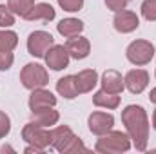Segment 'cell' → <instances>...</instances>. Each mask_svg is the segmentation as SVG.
<instances>
[{"instance_id": "cell-1", "label": "cell", "mask_w": 156, "mask_h": 154, "mask_svg": "<svg viewBox=\"0 0 156 154\" xmlns=\"http://www.w3.org/2000/svg\"><path fill=\"white\" fill-rule=\"evenodd\" d=\"M122 123L136 151L145 152L149 142V116L142 105H127L122 111Z\"/></svg>"}, {"instance_id": "cell-2", "label": "cell", "mask_w": 156, "mask_h": 154, "mask_svg": "<svg viewBox=\"0 0 156 154\" xmlns=\"http://www.w3.org/2000/svg\"><path fill=\"white\" fill-rule=\"evenodd\" d=\"M51 147L62 154H75V152H87L83 142L67 127L60 125L51 129Z\"/></svg>"}, {"instance_id": "cell-3", "label": "cell", "mask_w": 156, "mask_h": 154, "mask_svg": "<svg viewBox=\"0 0 156 154\" xmlns=\"http://www.w3.org/2000/svg\"><path fill=\"white\" fill-rule=\"evenodd\" d=\"M131 138L127 132L122 131H109L105 134L100 136V140H96L94 151L100 154H120V152H127L131 149Z\"/></svg>"}, {"instance_id": "cell-4", "label": "cell", "mask_w": 156, "mask_h": 154, "mask_svg": "<svg viewBox=\"0 0 156 154\" xmlns=\"http://www.w3.org/2000/svg\"><path fill=\"white\" fill-rule=\"evenodd\" d=\"M20 82L26 89L33 91V89H38V87H45L49 83V75H47L44 65L29 62L20 71Z\"/></svg>"}, {"instance_id": "cell-5", "label": "cell", "mask_w": 156, "mask_h": 154, "mask_svg": "<svg viewBox=\"0 0 156 154\" xmlns=\"http://www.w3.org/2000/svg\"><path fill=\"white\" fill-rule=\"evenodd\" d=\"M125 56L134 65H147L154 58V45L149 40H134L127 45Z\"/></svg>"}, {"instance_id": "cell-6", "label": "cell", "mask_w": 156, "mask_h": 154, "mask_svg": "<svg viewBox=\"0 0 156 154\" xmlns=\"http://www.w3.org/2000/svg\"><path fill=\"white\" fill-rule=\"evenodd\" d=\"M22 140L29 145H37L45 151L51 145V131H47V127L37 125L35 121H29L22 129Z\"/></svg>"}, {"instance_id": "cell-7", "label": "cell", "mask_w": 156, "mask_h": 154, "mask_svg": "<svg viewBox=\"0 0 156 154\" xmlns=\"http://www.w3.org/2000/svg\"><path fill=\"white\" fill-rule=\"evenodd\" d=\"M51 45H55V38L47 31H42V29L40 31H33L27 37V51L35 58H44V54L47 53V49Z\"/></svg>"}, {"instance_id": "cell-8", "label": "cell", "mask_w": 156, "mask_h": 154, "mask_svg": "<svg viewBox=\"0 0 156 154\" xmlns=\"http://www.w3.org/2000/svg\"><path fill=\"white\" fill-rule=\"evenodd\" d=\"M69 53L66 49V45H60V44H55L47 49V53L44 54V60L47 64L49 69L53 71H62L69 65Z\"/></svg>"}, {"instance_id": "cell-9", "label": "cell", "mask_w": 156, "mask_h": 154, "mask_svg": "<svg viewBox=\"0 0 156 154\" xmlns=\"http://www.w3.org/2000/svg\"><path fill=\"white\" fill-rule=\"evenodd\" d=\"M87 125H89V131L96 136H102L105 132H109L115 125V116L109 114V113H102V111H94L89 114L87 120Z\"/></svg>"}, {"instance_id": "cell-10", "label": "cell", "mask_w": 156, "mask_h": 154, "mask_svg": "<svg viewBox=\"0 0 156 154\" xmlns=\"http://www.w3.org/2000/svg\"><path fill=\"white\" fill-rule=\"evenodd\" d=\"M113 26L118 33L122 35H127V33H133L138 29L140 26V18L136 13L129 11V9H122V11H116L115 15V20H113Z\"/></svg>"}, {"instance_id": "cell-11", "label": "cell", "mask_w": 156, "mask_h": 154, "mask_svg": "<svg viewBox=\"0 0 156 154\" xmlns=\"http://www.w3.org/2000/svg\"><path fill=\"white\" fill-rule=\"evenodd\" d=\"M123 83L125 87L133 93V94H140L147 89L149 85V73L145 69H133L129 71L125 78H123Z\"/></svg>"}, {"instance_id": "cell-12", "label": "cell", "mask_w": 156, "mask_h": 154, "mask_svg": "<svg viewBox=\"0 0 156 154\" xmlns=\"http://www.w3.org/2000/svg\"><path fill=\"white\" fill-rule=\"evenodd\" d=\"M66 49H67V53H69L71 58L83 60L91 53V42L85 38V37H80L78 35V37H73V38H69L66 42Z\"/></svg>"}, {"instance_id": "cell-13", "label": "cell", "mask_w": 156, "mask_h": 154, "mask_svg": "<svg viewBox=\"0 0 156 154\" xmlns=\"http://www.w3.org/2000/svg\"><path fill=\"white\" fill-rule=\"evenodd\" d=\"M29 109L35 111V109H40V107H55L56 105V96L44 89V87H38V89H33L31 96H29Z\"/></svg>"}, {"instance_id": "cell-14", "label": "cell", "mask_w": 156, "mask_h": 154, "mask_svg": "<svg viewBox=\"0 0 156 154\" xmlns=\"http://www.w3.org/2000/svg\"><path fill=\"white\" fill-rule=\"evenodd\" d=\"M100 83H102V89H104V91L113 93V94H120V93H123V89H125L123 78H122V75H120L118 71H115V69L104 71V75L100 78Z\"/></svg>"}, {"instance_id": "cell-15", "label": "cell", "mask_w": 156, "mask_h": 154, "mask_svg": "<svg viewBox=\"0 0 156 154\" xmlns=\"http://www.w3.org/2000/svg\"><path fill=\"white\" fill-rule=\"evenodd\" d=\"M31 120L37 125H42V127H53V125L58 123L60 113L55 107H40V109L31 111Z\"/></svg>"}, {"instance_id": "cell-16", "label": "cell", "mask_w": 156, "mask_h": 154, "mask_svg": "<svg viewBox=\"0 0 156 154\" xmlns=\"http://www.w3.org/2000/svg\"><path fill=\"white\" fill-rule=\"evenodd\" d=\"M75 83H76V89L80 94L91 93L98 83V73L94 69H83L75 75Z\"/></svg>"}, {"instance_id": "cell-17", "label": "cell", "mask_w": 156, "mask_h": 154, "mask_svg": "<svg viewBox=\"0 0 156 154\" xmlns=\"http://www.w3.org/2000/svg\"><path fill=\"white\" fill-rule=\"evenodd\" d=\"M55 16H56V11L53 9V5L45 4V2H40V4H35L27 11V15L24 16V20H29V22H33V20L51 22V20H55Z\"/></svg>"}, {"instance_id": "cell-18", "label": "cell", "mask_w": 156, "mask_h": 154, "mask_svg": "<svg viewBox=\"0 0 156 154\" xmlns=\"http://www.w3.org/2000/svg\"><path fill=\"white\" fill-rule=\"evenodd\" d=\"M56 29L62 37L73 38V37H78L83 31V22L78 20V18H64L56 24Z\"/></svg>"}, {"instance_id": "cell-19", "label": "cell", "mask_w": 156, "mask_h": 154, "mask_svg": "<svg viewBox=\"0 0 156 154\" xmlns=\"http://www.w3.org/2000/svg\"><path fill=\"white\" fill-rule=\"evenodd\" d=\"M56 93L60 96H64L66 100H75L80 94L76 89V83H75V75H67V76L60 78L56 82Z\"/></svg>"}, {"instance_id": "cell-20", "label": "cell", "mask_w": 156, "mask_h": 154, "mask_svg": "<svg viewBox=\"0 0 156 154\" xmlns=\"http://www.w3.org/2000/svg\"><path fill=\"white\" fill-rule=\"evenodd\" d=\"M93 103L96 107H105V109H116L120 105V96L118 94H113V93H107L104 89L96 91L93 94Z\"/></svg>"}, {"instance_id": "cell-21", "label": "cell", "mask_w": 156, "mask_h": 154, "mask_svg": "<svg viewBox=\"0 0 156 154\" xmlns=\"http://www.w3.org/2000/svg\"><path fill=\"white\" fill-rule=\"evenodd\" d=\"M18 45V35L15 31H0V51H13Z\"/></svg>"}, {"instance_id": "cell-22", "label": "cell", "mask_w": 156, "mask_h": 154, "mask_svg": "<svg viewBox=\"0 0 156 154\" xmlns=\"http://www.w3.org/2000/svg\"><path fill=\"white\" fill-rule=\"evenodd\" d=\"M33 5H35V0H7V7H9L15 15L22 16V18L27 15V11H29Z\"/></svg>"}, {"instance_id": "cell-23", "label": "cell", "mask_w": 156, "mask_h": 154, "mask_svg": "<svg viewBox=\"0 0 156 154\" xmlns=\"http://www.w3.org/2000/svg\"><path fill=\"white\" fill-rule=\"evenodd\" d=\"M13 24H15V13H13L7 5L0 4V27L7 29V27H11Z\"/></svg>"}, {"instance_id": "cell-24", "label": "cell", "mask_w": 156, "mask_h": 154, "mask_svg": "<svg viewBox=\"0 0 156 154\" xmlns=\"http://www.w3.org/2000/svg\"><path fill=\"white\" fill-rule=\"evenodd\" d=\"M142 16L149 22H156V0H144Z\"/></svg>"}, {"instance_id": "cell-25", "label": "cell", "mask_w": 156, "mask_h": 154, "mask_svg": "<svg viewBox=\"0 0 156 154\" xmlns=\"http://www.w3.org/2000/svg\"><path fill=\"white\" fill-rule=\"evenodd\" d=\"M58 5L67 13H76L83 7V0H56Z\"/></svg>"}, {"instance_id": "cell-26", "label": "cell", "mask_w": 156, "mask_h": 154, "mask_svg": "<svg viewBox=\"0 0 156 154\" xmlns=\"http://www.w3.org/2000/svg\"><path fill=\"white\" fill-rule=\"evenodd\" d=\"M15 62L13 51H0V71H7Z\"/></svg>"}, {"instance_id": "cell-27", "label": "cell", "mask_w": 156, "mask_h": 154, "mask_svg": "<svg viewBox=\"0 0 156 154\" xmlns=\"http://www.w3.org/2000/svg\"><path fill=\"white\" fill-rule=\"evenodd\" d=\"M9 131H11V120L4 111H0V140L5 138L9 134Z\"/></svg>"}, {"instance_id": "cell-28", "label": "cell", "mask_w": 156, "mask_h": 154, "mask_svg": "<svg viewBox=\"0 0 156 154\" xmlns=\"http://www.w3.org/2000/svg\"><path fill=\"white\" fill-rule=\"evenodd\" d=\"M129 2L131 0H105V5H107V9H111V11H122V9H125L127 5H129Z\"/></svg>"}, {"instance_id": "cell-29", "label": "cell", "mask_w": 156, "mask_h": 154, "mask_svg": "<svg viewBox=\"0 0 156 154\" xmlns=\"http://www.w3.org/2000/svg\"><path fill=\"white\" fill-rule=\"evenodd\" d=\"M26 154H31V152H44V149H40V147H37V145H27L26 147V151H24Z\"/></svg>"}, {"instance_id": "cell-30", "label": "cell", "mask_w": 156, "mask_h": 154, "mask_svg": "<svg viewBox=\"0 0 156 154\" xmlns=\"http://www.w3.org/2000/svg\"><path fill=\"white\" fill-rule=\"evenodd\" d=\"M149 100L156 105V87H154V89H151V93H149Z\"/></svg>"}, {"instance_id": "cell-31", "label": "cell", "mask_w": 156, "mask_h": 154, "mask_svg": "<svg viewBox=\"0 0 156 154\" xmlns=\"http://www.w3.org/2000/svg\"><path fill=\"white\" fill-rule=\"evenodd\" d=\"M153 129L156 131V109H154V113H153Z\"/></svg>"}]
</instances>
